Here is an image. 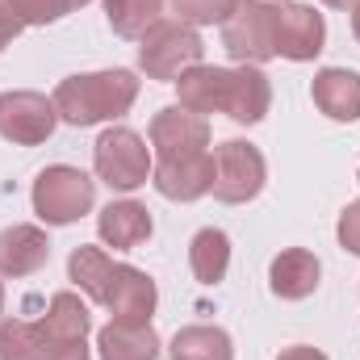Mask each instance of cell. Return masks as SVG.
<instances>
[{
  "mask_svg": "<svg viewBox=\"0 0 360 360\" xmlns=\"http://www.w3.org/2000/svg\"><path fill=\"white\" fill-rule=\"evenodd\" d=\"M176 105L188 113H226L231 122L239 126H256L264 122L272 105V84L269 76L252 63H239V68H210V63H197L188 68L176 80Z\"/></svg>",
  "mask_w": 360,
  "mask_h": 360,
  "instance_id": "cell-1",
  "label": "cell"
},
{
  "mask_svg": "<svg viewBox=\"0 0 360 360\" xmlns=\"http://www.w3.org/2000/svg\"><path fill=\"white\" fill-rule=\"evenodd\" d=\"M68 276L89 293L92 302H101L113 319H126V323H151L155 314V281L134 264H117L109 260L101 248L80 243L72 256H68Z\"/></svg>",
  "mask_w": 360,
  "mask_h": 360,
  "instance_id": "cell-2",
  "label": "cell"
},
{
  "mask_svg": "<svg viewBox=\"0 0 360 360\" xmlns=\"http://www.w3.org/2000/svg\"><path fill=\"white\" fill-rule=\"evenodd\" d=\"M51 101H55L59 122H68V126H101V122H113V117L130 113V105L139 101V80L126 68L84 72V76H68Z\"/></svg>",
  "mask_w": 360,
  "mask_h": 360,
  "instance_id": "cell-3",
  "label": "cell"
},
{
  "mask_svg": "<svg viewBox=\"0 0 360 360\" xmlns=\"http://www.w3.org/2000/svg\"><path fill=\"white\" fill-rule=\"evenodd\" d=\"M139 42H143V46H139V68L147 72V80H164V84H176L180 76H184L188 68H197L201 55H205L201 34H197L188 21H180V17L176 21L160 17Z\"/></svg>",
  "mask_w": 360,
  "mask_h": 360,
  "instance_id": "cell-4",
  "label": "cell"
},
{
  "mask_svg": "<svg viewBox=\"0 0 360 360\" xmlns=\"http://www.w3.org/2000/svg\"><path fill=\"white\" fill-rule=\"evenodd\" d=\"M96 201V180L72 164H51L34 180V214L46 226H68L80 222Z\"/></svg>",
  "mask_w": 360,
  "mask_h": 360,
  "instance_id": "cell-5",
  "label": "cell"
},
{
  "mask_svg": "<svg viewBox=\"0 0 360 360\" xmlns=\"http://www.w3.org/2000/svg\"><path fill=\"white\" fill-rule=\"evenodd\" d=\"M92 168L117 193H134L151 176V151L130 126H109L92 147Z\"/></svg>",
  "mask_w": 360,
  "mask_h": 360,
  "instance_id": "cell-6",
  "label": "cell"
},
{
  "mask_svg": "<svg viewBox=\"0 0 360 360\" xmlns=\"http://www.w3.org/2000/svg\"><path fill=\"white\" fill-rule=\"evenodd\" d=\"M264 180H269V164H264L260 147H252L243 139H231L214 151V188L210 193L222 205H243V201L260 197Z\"/></svg>",
  "mask_w": 360,
  "mask_h": 360,
  "instance_id": "cell-7",
  "label": "cell"
},
{
  "mask_svg": "<svg viewBox=\"0 0 360 360\" xmlns=\"http://www.w3.org/2000/svg\"><path fill=\"white\" fill-rule=\"evenodd\" d=\"M222 46L239 63H269L276 59V25H272L269 0H239L235 13L222 21Z\"/></svg>",
  "mask_w": 360,
  "mask_h": 360,
  "instance_id": "cell-8",
  "label": "cell"
},
{
  "mask_svg": "<svg viewBox=\"0 0 360 360\" xmlns=\"http://www.w3.org/2000/svg\"><path fill=\"white\" fill-rule=\"evenodd\" d=\"M55 101H46L42 92H0V139H8L13 147H38L55 134Z\"/></svg>",
  "mask_w": 360,
  "mask_h": 360,
  "instance_id": "cell-9",
  "label": "cell"
},
{
  "mask_svg": "<svg viewBox=\"0 0 360 360\" xmlns=\"http://www.w3.org/2000/svg\"><path fill=\"white\" fill-rule=\"evenodd\" d=\"M272 25H276V55L289 63H310L327 46V21L310 4H297V0L272 4Z\"/></svg>",
  "mask_w": 360,
  "mask_h": 360,
  "instance_id": "cell-10",
  "label": "cell"
},
{
  "mask_svg": "<svg viewBox=\"0 0 360 360\" xmlns=\"http://www.w3.org/2000/svg\"><path fill=\"white\" fill-rule=\"evenodd\" d=\"M151 147L160 151V160H184V155H201L210 147V122L201 113H188L180 105H168L151 117Z\"/></svg>",
  "mask_w": 360,
  "mask_h": 360,
  "instance_id": "cell-11",
  "label": "cell"
},
{
  "mask_svg": "<svg viewBox=\"0 0 360 360\" xmlns=\"http://www.w3.org/2000/svg\"><path fill=\"white\" fill-rule=\"evenodd\" d=\"M151 184L168 201H197L214 188V155L201 151V155H184V160H160V168L151 172Z\"/></svg>",
  "mask_w": 360,
  "mask_h": 360,
  "instance_id": "cell-12",
  "label": "cell"
},
{
  "mask_svg": "<svg viewBox=\"0 0 360 360\" xmlns=\"http://www.w3.org/2000/svg\"><path fill=\"white\" fill-rule=\"evenodd\" d=\"M151 231H155V222H151L147 205H139V201H109V205L101 210V218H96V235H101L113 252H134V248H143V243L151 239Z\"/></svg>",
  "mask_w": 360,
  "mask_h": 360,
  "instance_id": "cell-13",
  "label": "cell"
},
{
  "mask_svg": "<svg viewBox=\"0 0 360 360\" xmlns=\"http://www.w3.org/2000/svg\"><path fill=\"white\" fill-rule=\"evenodd\" d=\"M46 260H51L46 231H38L30 222L0 231V276H34Z\"/></svg>",
  "mask_w": 360,
  "mask_h": 360,
  "instance_id": "cell-14",
  "label": "cell"
},
{
  "mask_svg": "<svg viewBox=\"0 0 360 360\" xmlns=\"http://www.w3.org/2000/svg\"><path fill=\"white\" fill-rule=\"evenodd\" d=\"M319 276H323V264H319L314 252H306V248H285V252L272 260L269 285H272L276 297L302 302V297H310V293L319 289Z\"/></svg>",
  "mask_w": 360,
  "mask_h": 360,
  "instance_id": "cell-15",
  "label": "cell"
},
{
  "mask_svg": "<svg viewBox=\"0 0 360 360\" xmlns=\"http://www.w3.org/2000/svg\"><path fill=\"white\" fill-rule=\"evenodd\" d=\"M314 105L331 122H356L360 117V72L352 68H323L314 76Z\"/></svg>",
  "mask_w": 360,
  "mask_h": 360,
  "instance_id": "cell-16",
  "label": "cell"
},
{
  "mask_svg": "<svg viewBox=\"0 0 360 360\" xmlns=\"http://www.w3.org/2000/svg\"><path fill=\"white\" fill-rule=\"evenodd\" d=\"M96 352H101V360H155L160 356V335L151 323L113 319L109 327H101Z\"/></svg>",
  "mask_w": 360,
  "mask_h": 360,
  "instance_id": "cell-17",
  "label": "cell"
},
{
  "mask_svg": "<svg viewBox=\"0 0 360 360\" xmlns=\"http://www.w3.org/2000/svg\"><path fill=\"white\" fill-rule=\"evenodd\" d=\"M38 323H42V331H46L51 352L72 348V344H84V335H89V327H92L89 306H84L76 293H68V289L51 297V306H46V314H42Z\"/></svg>",
  "mask_w": 360,
  "mask_h": 360,
  "instance_id": "cell-18",
  "label": "cell"
},
{
  "mask_svg": "<svg viewBox=\"0 0 360 360\" xmlns=\"http://www.w3.org/2000/svg\"><path fill=\"white\" fill-rule=\"evenodd\" d=\"M188 269H193V276L201 285H218L226 276V269H231V239H226V231H218V226L197 231L193 243H188Z\"/></svg>",
  "mask_w": 360,
  "mask_h": 360,
  "instance_id": "cell-19",
  "label": "cell"
},
{
  "mask_svg": "<svg viewBox=\"0 0 360 360\" xmlns=\"http://www.w3.org/2000/svg\"><path fill=\"white\" fill-rule=\"evenodd\" d=\"M172 360H235V344L222 327H180L172 335Z\"/></svg>",
  "mask_w": 360,
  "mask_h": 360,
  "instance_id": "cell-20",
  "label": "cell"
},
{
  "mask_svg": "<svg viewBox=\"0 0 360 360\" xmlns=\"http://www.w3.org/2000/svg\"><path fill=\"white\" fill-rule=\"evenodd\" d=\"M51 344L42 323H25V319H8L0 323V360H46Z\"/></svg>",
  "mask_w": 360,
  "mask_h": 360,
  "instance_id": "cell-21",
  "label": "cell"
},
{
  "mask_svg": "<svg viewBox=\"0 0 360 360\" xmlns=\"http://www.w3.org/2000/svg\"><path fill=\"white\" fill-rule=\"evenodd\" d=\"M164 13V0H105L109 30L117 38H143Z\"/></svg>",
  "mask_w": 360,
  "mask_h": 360,
  "instance_id": "cell-22",
  "label": "cell"
},
{
  "mask_svg": "<svg viewBox=\"0 0 360 360\" xmlns=\"http://www.w3.org/2000/svg\"><path fill=\"white\" fill-rule=\"evenodd\" d=\"M89 0H8V8L17 13L21 25H51V21H63L68 13L84 8Z\"/></svg>",
  "mask_w": 360,
  "mask_h": 360,
  "instance_id": "cell-23",
  "label": "cell"
},
{
  "mask_svg": "<svg viewBox=\"0 0 360 360\" xmlns=\"http://www.w3.org/2000/svg\"><path fill=\"white\" fill-rule=\"evenodd\" d=\"M235 4L239 0H172L180 21H188V25H222L235 13Z\"/></svg>",
  "mask_w": 360,
  "mask_h": 360,
  "instance_id": "cell-24",
  "label": "cell"
},
{
  "mask_svg": "<svg viewBox=\"0 0 360 360\" xmlns=\"http://www.w3.org/2000/svg\"><path fill=\"white\" fill-rule=\"evenodd\" d=\"M335 235H340V248H344V252L360 256V201H352V205L340 214V226H335Z\"/></svg>",
  "mask_w": 360,
  "mask_h": 360,
  "instance_id": "cell-25",
  "label": "cell"
},
{
  "mask_svg": "<svg viewBox=\"0 0 360 360\" xmlns=\"http://www.w3.org/2000/svg\"><path fill=\"white\" fill-rule=\"evenodd\" d=\"M21 30H25V25L17 21V13L8 8V0H0V51H4V46H8V42L21 34Z\"/></svg>",
  "mask_w": 360,
  "mask_h": 360,
  "instance_id": "cell-26",
  "label": "cell"
},
{
  "mask_svg": "<svg viewBox=\"0 0 360 360\" xmlns=\"http://www.w3.org/2000/svg\"><path fill=\"white\" fill-rule=\"evenodd\" d=\"M276 360H327V356L319 348H310V344H293V348H285Z\"/></svg>",
  "mask_w": 360,
  "mask_h": 360,
  "instance_id": "cell-27",
  "label": "cell"
},
{
  "mask_svg": "<svg viewBox=\"0 0 360 360\" xmlns=\"http://www.w3.org/2000/svg\"><path fill=\"white\" fill-rule=\"evenodd\" d=\"M46 360H92V356H89V348H84V344H72V348H59V352H51Z\"/></svg>",
  "mask_w": 360,
  "mask_h": 360,
  "instance_id": "cell-28",
  "label": "cell"
},
{
  "mask_svg": "<svg viewBox=\"0 0 360 360\" xmlns=\"http://www.w3.org/2000/svg\"><path fill=\"white\" fill-rule=\"evenodd\" d=\"M323 4H331V8H356L360 0H323Z\"/></svg>",
  "mask_w": 360,
  "mask_h": 360,
  "instance_id": "cell-29",
  "label": "cell"
},
{
  "mask_svg": "<svg viewBox=\"0 0 360 360\" xmlns=\"http://www.w3.org/2000/svg\"><path fill=\"white\" fill-rule=\"evenodd\" d=\"M352 34H356V42H360V4L352 8Z\"/></svg>",
  "mask_w": 360,
  "mask_h": 360,
  "instance_id": "cell-30",
  "label": "cell"
},
{
  "mask_svg": "<svg viewBox=\"0 0 360 360\" xmlns=\"http://www.w3.org/2000/svg\"><path fill=\"white\" fill-rule=\"evenodd\" d=\"M0 314H4V285H0Z\"/></svg>",
  "mask_w": 360,
  "mask_h": 360,
  "instance_id": "cell-31",
  "label": "cell"
},
{
  "mask_svg": "<svg viewBox=\"0 0 360 360\" xmlns=\"http://www.w3.org/2000/svg\"><path fill=\"white\" fill-rule=\"evenodd\" d=\"M356 176H360V172H356Z\"/></svg>",
  "mask_w": 360,
  "mask_h": 360,
  "instance_id": "cell-32",
  "label": "cell"
}]
</instances>
